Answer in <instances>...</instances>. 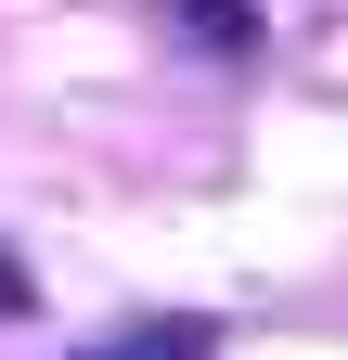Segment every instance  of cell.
<instances>
[{"label": "cell", "instance_id": "1", "mask_svg": "<svg viewBox=\"0 0 348 360\" xmlns=\"http://www.w3.org/2000/svg\"><path fill=\"white\" fill-rule=\"evenodd\" d=\"M181 26H194V39H220V52H245V39H258L245 0H181Z\"/></svg>", "mask_w": 348, "mask_h": 360}, {"label": "cell", "instance_id": "2", "mask_svg": "<svg viewBox=\"0 0 348 360\" xmlns=\"http://www.w3.org/2000/svg\"><path fill=\"white\" fill-rule=\"evenodd\" d=\"M26 309H39V283H26L13 257H0V322H26Z\"/></svg>", "mask_w": 348, "mask_h": 360}]
</instances>
